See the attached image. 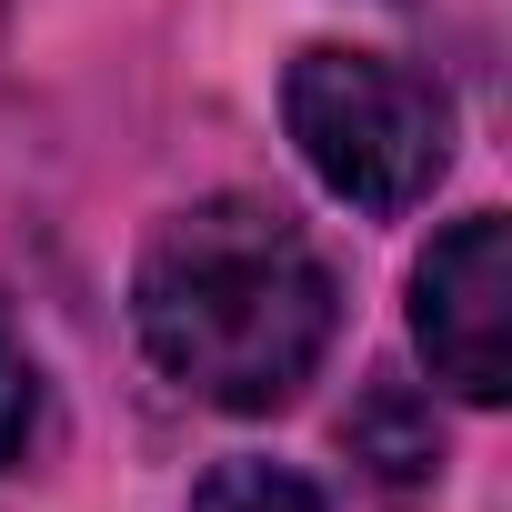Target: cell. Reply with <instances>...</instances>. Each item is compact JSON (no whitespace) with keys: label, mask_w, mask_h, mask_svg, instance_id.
<instances>
[{"label":"cell","mask_w":512,"mask_h":512,"mask_svg":"<svg viewBox=\"0 0 512 512\" xmlns=\"http://www.w3.org/2000/svg\"><path fill=\"white\" fill-rule=\"evenodd\" d=\"M131 332L151 372L181 382L191 402L282 412L342 332V282L282 201L211 191L151 231L131 272Z\"/></svg>","instance_id":"obj_1"},{"label":"cell","mask_w":512,"mask_h":512,"mask_svg":"<svg viewBox=\"0 0 512 512\" xmlns=\"http://www.w3.org/2000/svg\"><path fill=\"white\" fill-rule=\"evenodd\" d=\"M282 121H292V151L312 161V181L332 201H352L362 221L432 201V181L452 171V91L392 51L312 41L282 71Z\"/></svg>","instance_id":"obj_2"},{"label":"cell","mask_w":512,"mask_h":512,"mask_svg":"<svg viewBox=\"0 0 512 512\" xmlns=\"http://www.w3.org/2000/svg\"><path fill=\"white\" fill-rule=\"evenodd\" d=\"M412 342L452 402H502L512 392V221L462 211L432 231L412 262Z\"/></svg>","instance_id":"obj_3"},{"label":"cell","mask_w":512,"mask_h":512,"mask_svg":"<svg viewBox=\"0 0 512 512\" xmlns=\"http://www.w3.org/2000/svg\"><path fill=\"white\" fill-rule=\"evenodd\" d=\"M342 442H352V462H362L392 502H402V492H422V482L442 472V422H432V402H422L412 382H372V392L352 402Z\"/></svg>","instance_id":"obj_4"},{"label":"cell","mask_w":512,"mask_h":512,"mask_svg":"<svg viewBox=\"0 0 512 512\" xmlns=\"http://www.w3.org/2000/svg\"><path fill=\"white\" fill-rule=\"evenodd\" d=\"M191 512H332V492H322L312 472H292V462L231 452V462H211V472H201Z\"/></svg>","instance_id":"obj_5"},{"label":"cell","mask_w":512,"mask_h":512,"mask_svg":"<svg viewBox=\"0 0 512 512\" xmlns=\"http://www.w3.org/2000/svg\"><path fill=\"white\" fill-rule=\"evenodd\" d=\"M31 432H41V362H31L11 302H0V472L31 452Z\"/></svg>","instance_id":"obj_6"}]
</instances>
